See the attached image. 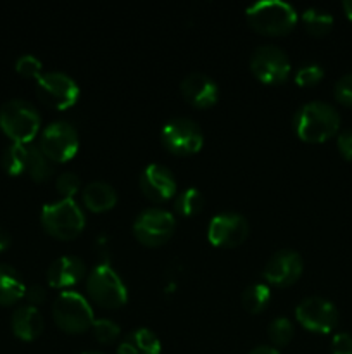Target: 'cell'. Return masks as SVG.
Listing matches in <instances>:
<instances>
[{
    "label": "cell",
    "mask_w": 352,
    "mask_h": 354,
    "mask_svg": "<svg viewBox=\"0 0 352 354\" xmlns=\"http://www.w3.org/2000/svg\"><path fill=\"white\" fill-rule=\"evenodd\" d=\"M248 221L237 211H221L214 214L207 227V239L216 248H237L247 239Z\"/></svg>",
    "instance_id": "13"
},
{
    "label": "cell",
    "mask_w": 352,
    "mask_h": 354,
    "mask_svg": "<svg viewBox=\"0 0 352 354\" xmlns=\"http://www.w3.org/2000/svg\"><path fill=\"white\" fill-rule=\"evenodd\" d=\"M247 23L262 35H285L299 21L295 7L283 0H261L245 9Z\"/></svg>",
    "instance_id": "3"
},
{
    "label": "cell",
    "mask_w": 352,
    "mask_h": 354,
    "mask_svg": "<svg viewBox=\"0 0 352 354\" xmlns=\"http://www.w3.org/2000/svg\"><path fill=\"white\" fill-rule=\"evenodd\" d=\"M37 95L43 104L54 109H68L75 106L79 97V86L68 73L52 71L41 73L37 80Z\"/></svg>",
    "instance_id": "11"
},
{
    "label": "cell",
    "mask_w": 352,
    "mask_h": 354,
    "mask_svg": "<svg viewBox=\"0 0 352 354\" xmlns=\"http://www.w3.org/2000/svg\"><path fill=\"white\" fill-rule=\"evenodd\" d=\"M337 147L342 158L352 161V128H345L340 133H337Z\"/></svg>",
    "instance_id": "34"
},
{
    "label": "cell",
    "mask_w": 352,
    "mask_h": 354,
    "mask_svg": "<svg viewBox=\"0 0 352 354\" xmlns=\"http://www.w3.org/2000/svg\"><path fill=\"white\" fill-rule=\"evenodd\" d=\"M292 124L300 140L320 144L338 133L340 114L324 100H309L295 111Z\"/></svg>",
    "instance_id": "1"
},
{
    "label": "cell",
    "mask_w": 352,
    "mask_h": 354,
    "mask_svg": "<svg viewBox=\"0 0 352 354\" xmlns=\"http://www.w3.org/2000/svg\"><path fill=\"white\" fill-rule=\"evenodd\" d=\"M81 203L92 213H104L116 206L117 192L110 183L104 180H93L83 187Z\"/></svg>",
    "instance_id": "19"
},
{
    "label": "cell",
    "mask_w": 352,
    "mask_h": 354,
    "mask_svg": "<svg viewBox=\"0 0 352 354\" xmlns=\"http://www.w3.org/2000/svg\"><path fill=\"white\" fill-rule=\"evenodd\" d=\"M247 354H280V351H278V348H275V346L261 344V346H255V348H252Z\"/></svg>",
    "instance_id": "36"
},
{
    "label": "cell",
    "mask_w": 352,
    "mask_h": 354,
    "mask_svg": "<svg viewBox=\"0 0 352 354\" xmlns=\"http://www.w3.org/2000/svg\"><path fill=\"white\" fill-rule=\"evenodd\" d=\"M40 221L48 235L61 241L78 237L85 228V211L75 199H61L47 203L41 207Z\"/></svg>",
    "instance_id": "4"
},
{
    "label": "cell",
    "mask_w": 352,
    "mask_h": 354,
    "mask_svg": "<svg viewBox=\"0 0 352 354\" xmlns=\"http://www.w3.org/2000/svg\"><path fill=\"white\" fill-rule=\"evenodd\" d=\"M295 318L306 330L328 334L337 327L338 310L326 297L307 296L295 306Z\"/></svg>",
    "instance_id": "12"
},
{
    "label": "cell",
    "mask_w": 352,
    "mask_h": 354,
    "mask_svg": "<svg viewBox=\"0 0 352 354\" xmlns=\"http://www.w3.org/2000/svg\"><path fill=\"white\" fill-rule=\"evenodd\" d=\"M138 185L144 196L154 203H164L171 199L178 190L175 173L161 162H150L145 166L138 178Z\"/></svg>",
    "instance_id": "15"
},
{
    "label": "cell",
    "mask_w": 352,
    "mask_h": 354,
    "mask_svg": "<svg viewBox=\"0 0 352 354\" xmlns=\"http://www.w3.org/2000/svg\"><path fill=\"white\" fill-rule=\"evenodd\" d=\"M342 7H344L345 16H347L349 19H352V0H344V3H342Z\"/></svg>",
    "instance_id": "38"
},
{
    "label": "cell",
    "mask_w": 352,
    "mask_h": 354,
    "mask_svg": "<svg viewBox=\"0 0 352 354\" xmlns=\"http://www.w3.org/2000/svg\"><path fill=\"white\" fill-rule=\"evenodd\" d=\"M38 147L52 162H66L75 158L79 147V135L75 124L57 120L40 131Z\"/></svg>",
    "instance_id": "7"
},
{
    "label": "cell",
    "mask_w": 352,
    "mask_h": 354,
    "mask_svg": "<svg viewBox=\"0 0 352 354\" xmlns=\"http://www.w3.org/2000/svg\"><path fill=\"white\" fill-rule=\"evenodd\" d=\"M81 354H104V353H99V351H86V353H81Z\"/></svg>",
    "instance_id": "39"
},
{
    "label": "cell",
    "mask_w": 352,
    "mask_h": 354,
    "mask_svg": "<svg viewBox=\"0 0 352 354\" xmlns=\"http://www.w3.org/2000/svg\"><path fill=\"white\" fill-rule=\"evenodd\" d=\"M10 245V234L3 227H0V251L7 249Z\"/></svg>",
    "instance_id": "37"
},
{
    "label": "cell",
    "mask_w": 352,
    "mask_h": 354,
    "mask_svg": "<svg viewBox=\"0 0 352 354\" xmlns=\"http://www.w3.org/2000/svg\"><path fill=\"white\" fill-rule=\"evenodd\" d=\"M248 66H251L252 75L266 85L285 82L292 69L289 54L275 44L257 45L251 54Z\"/></svg>",
    "instance_id": "10"
},
{
    "label": "cell",
    "mask_w": 352,
    "mask_h": 354,
    "mask_svg": "<svg viewBox=\"0 0 352 354\" xmlns=\"http://www.w3.org/2000/svg\"><path fill=\"white\" fill-rule=\"evenodd\" d=\"M93 337L100 342V344H110L116 341L121 334V327L110 318H97L92 325Z\"/></svg>",
    "instance_id": "28"
},
{
    "label": "cell",
    "mask_w": 352,
    "mask_h": 354,
    "mask_svg": "<svg viewBox=\"0 0 352 354\" xmlns=\"http://www.w3.org/2000/svg\"><path fill=\"white\" fill-rule=\"evenodd\" d=\"M324 71L316 62H306L295 71V83L299 86H313L323 80Z\"/></svg>",
    "instance_id": "29"
},
{
    "label": "cell",
    "mask_w": 352,
    "mask_h": 354,
    "mask_svg": "<svg viewBox=\"0 0 352 354\" xmlns=\"http://www.w3.org/2000/svg\"><path fill=\"white\" fill-rule=\"evenodd\" d=\"M26 173L35 180V182H45L52 176L54 168L52 161L41 152L37 144H28V159H26Z\"/></svg>",
    "instance_id": "23"
},
{
    "label": "cell",
    "mask_w": 352,
    "mask_h": 354,
    "mask_svg": "<svg viewBox=\"0 0 352 354\" xmlns=\"http://www.w3.org/2000/svg\"><path fill=\"white\" fill-rule=\"evenodd\" d=\"M161 142L173 154L190 156L199 152L204 145V131L192 118L175 116L162 127Z\"/></svg>",
    "instance_id": "8"
},
{
    "label": "cell",
    "mask_w": 352,
    "mask_h": 354,
    "mask_svg": "<svg viewBox=\"0 0 352 354\" xmlns=\"http://www.w3.org/2000/svg\"><path fill=\"white\" fill-rule=\"evenodd\" d=\"M86 290L97 304L109 310L124 306L128 301L126 283L109 263H100L90 270L86 275Z\"/></svg>",
    "instance_id": "6"
},
{
    "label": "cell",
    "mask_w": 352,
    "mask_h": 354,
    "mask_svg": "<svg viewBox=\"0 0 352 354\" xmlns=\"http://www.w3.org/2000/svg\"><path fill=\"white\" fill-rule=\"evenodd\" d=\"M26 159H28V144H17L12 142L7 145L6 151L2 152V168L6 169L9 175H21L26 173Z\"/></svg>",
    "instance_id": "25"
},
{
    "label": "cell",
    "mask_w": 352,
    "mask_h": 354,
    "mask_svg": "<svg viewBox=\"0 0 352 354\" xmlns=\"http://www.w3.org/2000/svg\"><path fill=\"white\" fill-rule=\"evenodd\" d=\"M41 127V118L37 107L26 99L6 100L0 107V128L17 144H31Z\"/></svg>",
    "instance_id": "2"
},
{
    "label": "cell",
    "mask_w": 352,
    "mask_h": 354,
    "mask_svg": "<svg viewBox=\"0 0 352 354\" xmlns=\"http://www.w3.org/2000/svg\"><path fill=\"white\" fill-rule=\"evenodd\" d=\"M161 341L150 328H135L128 332L117 346L116 354H161Z\"/></svg>",
    "instance_id": "20"
},
{
    "label": "cell",
    "mask_w": 352,
    "mask_h": 354,
    "mask_svg": "<svg viewBox=\"0 0 352 354\" xmlns=\"http://www.w3.org/2000/svg\"><path fill=\"white\" fill-rule=\"evenodd\" d=\"M204 204H206V199H204L202 192L195 189V187H188L183 192L176 194L173 207H175V211L179 216H193V214H197L202 209Z\"/></svg>",
    "instance_id": "26"
},
{
    "label": "cell",
    "mask_w": 352,
    "mask_h": 354,
    "mask_svg": "<svg viewBox=\"0 0 352 354\" xmlns=\"http://www.w3.org/2000/svg\"><path fill=\"white\" fill-rule=\"evenodd\" d=\"M86 277V266L81 258L66 254L54 259L47 268V282L54 289L68 290Z\"/></svg>",
    "instance_id": "17"
},
{
    "label": "cell",
    "mask_w": 352,
    "mask_h": 354,
    "mask_svg": "<svg viewBox=\"0 0 352 354\" xmlns=\"http://www.w3.org/2000/svg\"><path fill=\"white\" fill-rule=\"evenodd\" d=\"M43 327L45 322L41 313L38 311V308L30 306V304L17 306L10 317V328L21 341H35L37 337H40Z\"/></svg>",
    "instance_id": "18"
},
{
    "label": "cell",
    "mask_w": 352,
    "mask_h": 354,
    "mask_svg": "<svg viewBox=\"0 0 352 354\" xmlns=\"http://www.w3.org/2000/svg\"><path fill=\"white\" fill-rule=\"evenodd\" d=\"M24 290H26V286L19 272L10 265L0 263V304L7 306V304L16 303L24 296Z\"/></svg>",
    "instance_id": "21"
},
{
    "label": "cell",
    "mask_w": 352,
    "mask_h": 354,
    "mask_svg": "<svg viewBox=\"0 0 352 354\" xmlns=\"http://www.w3.org/2000/svg\"><path fill=\"white\" fill-rule=\"evenodd\" d=\"M331 354H352V335L347 332H338L333 335L330 344Z\"/></svg>",
    "instance_id": "33"
},
{
    "label": "cell",
    "mask_w": 352,
    "mask_h": 354,
    "mask_svg": "<svg viewBox=\"0 0 352 354\" xmlns=\"http://www.w3.org/2000/svg\"><path fill=\"white\" fill-rule=\"evenodd\" d=\"M333 95L344 106H352V73H345L337 80L333 86Z\"/></svg>",
    "instance_id": "32"
},
{
    "label": "cell",
    "mask_w": 352,
    "mask_h": 354,
    "mask_svg": "<svg viewBox=\"0 0 352 354\" xmlns=\"http://www.w3.org/2000/svg\"><path fill=\"white\" fill-rule=\"evenodd\" d=\"M269 301H271V289H269L268 283H252L242 292V304L252 315L264 311Z\"/></svg>",
    "instance_id": "24"
},
{
    "label": "cell",
    "mask_w": 352,
    "mask_h": 354,
    "mask_svg": "<svg viewBox=\"0 0 352 354\" xmlns=\"http://www.w3.org/2000/svg\"><path fill=\"white\" fill-rule=\"evenodd\" d=\"M23 297L28 301V304H30V306L37 308L38 304H41L45 299H47V290H45V287L37 286V283H35V286L26 287Z\"/></svg>",
    "instance_id": "35"
},
{
    "label": "cell",
    "mask_w": 352,
    "mask_h": 354,
    "mask_svg": "<svg viewBox=\"0 0 352 354\" xmlns=\"http://www.w3.org/2000/svg\"><path fill=\"white\" fill-rule=\"evenodd\" d=\"M41 61L33 54H23L16 61V71L24 78H40L41 76Z\"/></svg>",
    "instance_id": "31"
},
{
    "label": "cell",
    "mask_w": 352,
    "mask_h": 354,
    "mask_svg": "<svg viewBox=\"0 0 352 354\" xmlns=\"http://www.w3.org/2000/svg\"><path fill=\"white\" fill-rule=\"evenodd\" d=\"M179 90L186 102L192 104L193 107H200V109L214 106L219 99V86H217L216 80L202 71L186 73L179 83Z\"/></svg>",
    "instance_id": "16"
},
{
    "label": "cell",
    "mask_w": 352,
    "mask_h": 354,
    "mask_svg": "<svg viewBox=\"0 0 352 354\" xmlns=\"http://www.w3.org/2000/svg\"><path fill=\"white\" fill-rule=\"evenodd\" d=\"M175 214L162 207H145L135 216L133 234L138 242L148 248H157L175 234Z\"/></svg>",
    "instance_id": "9"
},
{
    "label": "cell",
    "mask_w": 352,
    "mask_h": 354,
    "mask_svg": "<svg viewBox=\"0 0 352 354\" xmlns=\"http://www.w3.org/2000/svg\"><path fill=\"white\" fill-rule=\"evenodd\" d=\"M55 189H57V192L64 199H75V196L81 189V178L76 173L66 171L59 175V178L55 180Z\"/></svg>",
    "instance_id": "30"
},
{
    "label": "cell",
    "mask_w": 352,
    "mask_h": 354,
    "mask_svg": "<svg viewBox=\"0 0 352 354\" xmlns=\"http://www.w3.org/2000/svg\"><path fill=\"white\" fill-rule=\"evenodd\" d=\"M293 332H295L293 324L286 317H276L268 325V337L275 344V348L289 344L293 337Z\"/></svg>",
    "instance_id": "27"
},
{
    "label": "cell",
    "mask_w": 352,
    "mask_h": 354,
    "mask_svg": "<svg viewBox=\"0 0 352 354\" xmlns=\"http://www.w3.org/2000/svg\"><path fill=\"white\" fill-rule=\"evenodd\" d=\"M52 317L57 327L68 334H81L92 328L95 317L88 299L78 290H61L52 304Z\"/></svg>",
    "instance_id": "5"
},
{
    "label": "cell",
    "mask_w": 352,
    "mask_h": 354,
    "mask_svg": "<svg viewBox=\"0 0 352 354\" xmlns=\"http://www.w3.org/2000/svg\"><path fill=\"white\" fill-rule=\"evenodd\" d=\"M300 19H302V26L306 28L307 33L314 35V37H324L333 28V16H331L330 10L316 6L307 7Z\"/></svg>",
    "instance_id": "22"
},
{
    "label": "cell",
    "mask_w": 352,
    "mask_h": 354,
    "mask_svg": "<svg viewBox=\"0 0 352 354\" xmlns=\"http://www.w3.org/2000/svg\"><path fill=\"white\" fill-rule=\"evenodd\" d=\"M304 270V259L293 249H278L266 261L262 277L266 283L273 287H289L299 280Z\"/></svg>",
    "instance_id": "14"
}]
</instances>
